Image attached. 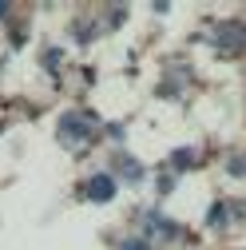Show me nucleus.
Here are the masks:
<instances>
[{"instance_id": "f257e3e1", "label": "nucleus", "mask_w": 246, "mask_h": 250, "mask_svg": "<svg viewBox=\"0 0 246 250\" xmlns=\"http://www.w3.org/2000/svg\"><path fill=\"white\" fill-rule=\"evenodd\" d=\"M111 195H115V179L111 175H96V179L87 183V199L91 203H107Z\"/></svg>"}, {"instance_id": "f03ea898", "label": "nucleus", "mask_w": 246, "mask_h": 250, "mask_svg": "<svg viewBox=\"0 0 246 250\" xmlns=\"http://www.w3.org/2000/svg\"><path fill=\"white\" fill-rule=\"evenodd\" d=\"M127 250H147V246H143V242H135V246H127Z\"/></svg>"}, {"instance_id": "7ed1b4c3", "label": "nucleus", "mask_w": 246, "mask_h": 250, "mask_svg": "<svg viewBox=\"0 0 246 250\" xmlns=\"http://www.w3.org/2000/svg\"><path fill=\"white\" fill-rule=\"evenodd\" d=\"M4 8H8V4H0V16H4Z\"/></svg>"}]
</instances>
